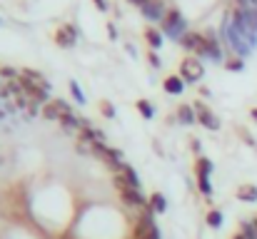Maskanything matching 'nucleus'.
<instances>
[{
    "label": "nucleus",
    "instance_id": "nucleus-17",
    "mask_svg": "<svg viewBox=\"0 0 257 239\" xmlns=\"http://www.w3.org/2000/svg\"><path fill=\"white\" fill-rule=\"evenodd\" d=\"M138 112H140L145 120H153V117H155V107H153L150 100H138Z\"/></svg>",
    "mask_w": 257,
    "mask_h": 239
},
{
    "label": "nucleus",
    "instance_id": "nucleus-25",
    "mask_svg": "<svg viewBox=\"0 0 257 239\" xmlns=\"http://www.w3.org/2000/svg\"><path fill=\"white\" fill-rule=\"evenodd\" d=\"M100 112H102L107 120H112V117H115V107H112V102L102 100V102H100Z\"/></svg>",
    "mask_w": 257,
    "mask_h": 239
},
{
    "label": "nucleus",
    "instance_id": "nucleus-19",
    "mask_svg": "<svg viewBox=\"0 0 257 239\" xmlns=\"http://www.w3.org/2000/svg\"><path fill=\"white\" fill-rule=\"evenodd\" d=\"M197 187H200V192H202L205 197H210V194H212V184H210V174H197Z\"/></svg>",
    "mask_w": 257,
    "mask_h": 239
},
{
    "label": "nucleus",
    "instance_id": "nucleus-2",
    "mask_svg": "<svg viewBox=\"0 0 257 239\" xmlns=\"http://www.w3.org/2000/svg\"><path fill=\"white\" fill-rule=\"evenodd\" d=\"M163 33L168 38H172V40H180L187 33V20H185V15L177 8H170L165 13V18H163Z\"/></svg>",
    "mask_w": 257,
    "mask_h": 239
},
{
    "label": "nucleus",
    "instance_id": "nucleus-20",
    "mask_svg": "<svg viewBox=\"0 0 257 239\" xmlns=\"http://www.w3.org/2000/svg\"><path fill=\"white\" fill-rule=\"evenodd\" d=\"M195 169H197V174H210V172H212V162L207 157H200L197 164H195Z\"/></svg>",
    "mask_w": 257,
    "mask_h": 239
},
{
    "label": "nucleus",
    "instance_id": "nucleus-22",
    "mask_svg": "<svg viewBox=\"0 0 257 239\" xmlns=\"http://www.w3.org/2000/svg\"><path fill=\"white\" fill-rule=\"evenodd\" d=\"M242 237H245V239H257L255 222H242Z\"/></svg>",
    "mask_w": 257,
    "mask_h": 239
},
{
    "label": "nucleus",
    "instance_id": "nucleus-11",
    "mask_svg": "<svg viewBox=\"0 0 257 239\" xmlns=\"http://www.w3.org/2000/svg\"><path fill=\"white\" fill-rule=\"evenodd\" d=\"M163 87H165V92H170V95H182V92H185V80L180 78V75H170V78H165Z\"/></svg>",
    "mask_w": 257,
    "mask_h": 239
},
{
    "label": "nucleus",
    "instance_id": "nucleus-12",
    "mask_svg": "<svg viewBox=\"0 0 257 239\" xmlns=\"http://www.w3.org/2000/svg\"><path fill=\"white\" fill-rule=\"evenodd\" d=\"M60 125H63V130H65V132H70V135H73V132H78V130H83V120H80L75 112H68V115L60 120Z\"/></svg>",
    "mask_w": 257,
    "mask_h": 239
},
{
    "label": "nucleus",
    "instance_id": "nucleus-29",
    "mask_svg": "<svg viewBox=\"0 0 257 239\" xmlns=\"http://www.w3.org/2000/svg\"><path fill=\"white\" fill-rule=\"evenodd\" d=\"M92 3H95V8H97L100 13H105V10H107V3H105V0H92Z\"/></svg>",
    "mask_w": 257,
    "mask_h": 239
},
{
    "label": "nucleus",
    "instance_id": "nucleus-23",
    "mask_svg": "<svg viewBox=\"0 0 257 239\" xmlns=\"http://www.w3.org/2000/svg\"><path fill=\"white\" fill-rule=\"evenodd\" d=\"M225 68L232 70V73H240V70H245V60H242V58H232V60L225 63Z\"/></svg>",
    "mask_w": 257,
    "mask_h": 239
},
{
    "label": "nucleus",
    "instance_id": "nucleus-21",
    "mask_svg": "<svg viewBox=\"0 0 257 239\" xmlns=\"http://www.w3.org/2000/svg\"><path fill=\"white\" fill-rule=\"evenodd\" d=\"M207 224H210L212 229H217V227L222 224V212H217V209L207 212Z\"/></svg>",
    "mask_w": 257,
    "mask_h": 239
},
{
    "label": "nucleus",
    "instance_id": "nucleus-26",
    "mask_svg": "<svg viewBox=\"0 0 257 239\" xmlns=\"http://www.w3.org/2000/svg\"><path fill=\"white\" fill-rule=\"evenodd\" d=\"M0 78L8 80V82H13V80L20 78V73H18V70H13V68H0Z\"/></svg>",
    "mask_w": 257,
    "mask_h": 239
},
{
    "label": "nucleus",
    "instance_id": "nucleus-30",
    "mask_svg": "<svg viewBox=\"0 0 257 239\" xmlns=\"http://www.w3.org/2000/svg\"><path fill=\"white\" fill-rule=\"evenodd\" d=\"M130 3H133V5H140V8H143V5H148L150 0H130Z\"/></svg>",
    "mask_w": 257,
    "mask_h": 239
},
{
    "label": "nucleus",
    "instance_id": "nucleus-31",
    "mask_svg": "<svg viewBox=\"0 0 257 239\" xmlns=\"http://www.w3.org/2000/svg\"><path fill=\"white\" fill-rule=\"evenodd\" d=\"M252 117H255V120H257V107H255V110H252Z\"/></svg>",
    "mask_w": 257,
    "mask_h": 239
},
{
    "label": "nucleus",
    "instance_id": "nucleus-1",
    "mask_svg": "<svg viewBox=\"0 0 257 239\" xmlns=\"http://www.w3.org/2000/svg\"><path fill=\"white\" fill-rule=\"evenodd\" d=\"M222 35H225V43L240 55V58H247L250 53H252V45L247 43V38L232 25V20L227 18L225 23H222Z\"/></svg>",
    "mask_w": 257,
    "mask_h": 239
},
{
    "label": "nucleus",
    "instance_id": "nucleus-5",
    "mask_svg": "<svg viewBox=\"0 0 257 239\" xmlns=\"http://www.w3.org/2000/svg\"><path fill=\"white\" fill-rule=\"evenodd\" d=\"M68 112H73V110H70V105L65 100H50V102H45L40 107V115L45 120H63Z\"/></svg>",
    "mask_w": 257,
    "mask_h": 239
},
{
    "label": "nucleus",
    "instance_id": "nucleus-15",
    "mask_svg": "<svg viewBox=\"0 0 257 239\" xmlns=\"http://www.w3.org/2000/svg\"><path fill=\"white\" fill-rule=\"evenodd\" d=\"M237 199H242V202H257V187L255 184L237 187Z\"/></svg>",
    "mask_w": 257,
    "mask_h": 239
},
{
    "label": "nucleus",
    "instance_id": "nucleus-8",
    "mask_svg": "<svg viewBox=\"0 0 257 239\" xmlns=\"http://www.w3.org/2000/svg\"><path fill=\"white\" fill-rule=\"evenodd\" d=\"M195 112H197V122L207 130H220V120L215 117L212 110H207L202 102H195Z\"/></svg>",
    "mask_w": 257,
    "mask_h": 239
},
{
    "label": "nucleus",
    "instance_id": "nucleus-6",
    "mask_svg": "<svg viewBox=\"0 0 257 239\" xmlns=\"http://www.w3.org/2000/svg\"><path fill=\"white\" fill-rule=\"evenodd\" d=\"M53 38H55V45L58 48H75V43H78V28L70 25V23H65V25H60L55 30Z\"/></svg>",
    "mask_w": 257,
    "mask_h": 239
},
{
    "label": "nucleus",
    "instance_id": "nucleus-16",
    "mask_svg": "<svg viewBox=\"0 0 257 239\" xmlns=\"http://www.w3.org/2000/svg\"><path fill=\"white\" fill-rule=\"evenodd\" d=\"M150 207H153V212H158V214H165V209H168V202H165V197H163L160 192H155V194L150 197Z\"/></svg>",
    "mask_w": 257,
    "mask_h": 239
},
{
    "label": "nucleus",
    "instance_id": "nucleus-10",
    "mask_svg": "<svg viewBox=\"0 0 257 239\" xmlns=\"http://www.w3.org/2000/svg\"><path fill=\"white\" fill-rule=\"evenodd\" d=\"M202 40H205V35L202 33H185L177 43L185 48V50H190V53H197L200 48H202Z\"/></svg>",
    "mask_w": 257,
    "mask_h": 239
},
{
    "label": "nucleus",
    "instance_id": "nucleus-28",
    "mask_svg": "<svg viewBox=\"0 0 257 239\" xmlns=\"http://www.w3.org/2000/svg\"><path fill=\"white\" fill-rule=\"evenodd\" d=\"M240 8H257V0H235Z\"/></svg>",
    "mask_w": 257,
    "mask_h": 239
},
{
    "label": "nucleus",
    "instance_id": "nucleus-4",
    "mask_svg": "<svg viewBox=\"0 0 257 239\" xmlns=\"http://www.w3.org/2000/svg\"><path fill=\"white\" fill-rule=\"evenodd\" d=\"M202 75H205V68H202V63L197 58H185L180 63V78L185 82H197Z\"/></svg>",
    "mask_w": 257,
    "mask_h": 239
},
{
    "label": "nucleus",
    "instance_id": "nucleus-14",
    "mask_svg": "<svg viewBox=\"0 0 257 239\" xmlns=\"http://www.w3.org/2000/svg\"><path fill=\"white\" fill-rule=\"evenodd\" d=\"M177 120H180L182 125H192V122L197 120L195 107H190V105H180V107H177Z\"/></svg>",
    "mask_w": 257,
    "mask_h": 239
},
{
    "label": "nucleus",
    "instance_id": "nucleus-18",
    "mask_svg": "<svg viewBox=\"0 0 257 239\" xmlns=\"http://www.w3.org/2000/svg\"><path fill=\"white\" fill-rule=\"evenodd\" d=\"M120 174L133 184V187H140V179H138V174H135V169L130 167V164H122V169H120Z\"/></svg>",
    "mask_w": 257,
    "mask_h": 239
},
{
    "label": "nucleus",
    "instance_id": "nucleus-32",
    "mask_svg": "<svg viewBox=\"0 0 257 239\" xmlns=\"http://www.w3.org/2000/svg\"><path fill=\"white\" fill-rule=\"evenodd\" d=\"M235 239H245V237H242V234H237V237H235Z\"/></svg>",
    "mask_w": 257,
    "mask_h": 239
},
{
    "label": "nucleus",
    "instance_id": "nucleus-24",
    "mask_svg": "<svg viewBox=\"0 0 257 239\" xmlns=\"http://www.w3.org/2000/svg\"><path fill=\"white\" fill-rule=\"evenodd\" d=\"M70 92H73V97H75V102H85V95H83V90H80V85L75 82V80H70Z\"/></svg>",
    "mask_w": 257,
    "mask_h": 239
},
{
    "label": "nucleus",
    "instance_id": "nucleus-27",
    "mask_svg": "<svg viewBox=\"0 0 257 239\" xmlns=\"http://www.w3.org/2000/svg\"><path fill=\"white\" fill-rule=\"evenodd\" d=\"M148 60H150V65H153V68H160V58H158V53H155V50H150V53H148Z\"/></svg>",
    "mask_w": 257,
    "mask_h": 239
},
{
    "label": "nucleus",
    "instance_id": "nucleus-3",
    "mask_svg": "<svg viewBox=\"0 0 257 239\" xmlns=\"http://www.w3.org/2000/svg\"><path fill=\"white\" fill-rule=\"evenodd\" d=\"M115 184H117V189H120V194H122V199H125V202L138 204V207H148V202H145V197L140 194V189H138V187H133L122 174H117V177H115Z\"/></svg>",
    "mask_w": 257,
    "mask_h": 239
},
{
    "label": "nucleus",
    "instance_id": "nucleus-9",
    "mask_svg": "<svg viewBox=\"0 0 257 239\" xmlns=\"http://www.w3.org/2000/svg\"><path fill=\"white\" fill-rule=\"evenodd\" d=\"M140 10H143V15H145L148 20H160V23H163V18H165V13H168L163 0H150V3L143 5Z\"/></svg>",
    "mask_w": 257,
    "mask_h": 239
},
{
    "label": "nucleus",
    "instance_id": "nucleus-13",
    "mask_svg": "<svg viewBox=\"0 0 257 239\" xmlns=\"http://www.w3.org/2000/svg\"><path fill=\"white\" fill-rule=\"evenodd\" d=\"M145 40H148V45L153 48V50H160L163 48V33L160 30H155V28H145Z\"/></svg>",
    "mask_w": 257,
    "mask_h": 239
},
{
    "label": "nucleus",
    "instance_id": "nucleus-7",
    "mask_svg": "<svg viewBox=\"0 0 257 239\" xmlns=\"http://www.w3.org/2000/svg\"><path fill=\"white\" fill-rule=\"evenodd\" d=\"M197 55H202V58H210V60H215V63H220V60H222L220 43L212 38V33H207V35H205V40H202V48L197 50Z\"/></svg>",
    "mask_w": 257,
    "mask_h": 239
}]
</instances>
